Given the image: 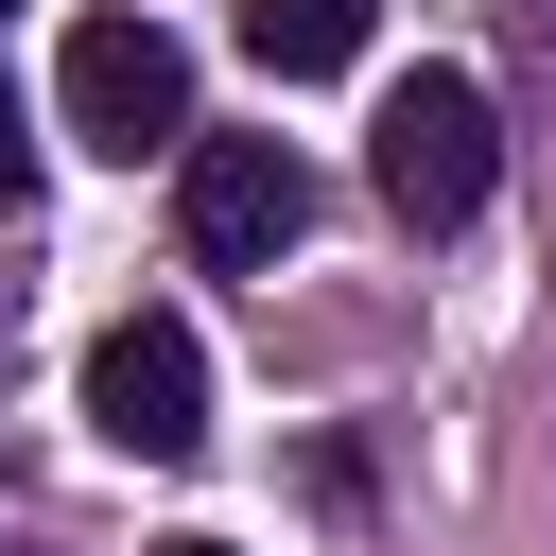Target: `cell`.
<instances>
[{
	"mask_svg": "<svg viewBox=\"0 0 556 556\" xmlns=\"http://www.w3.org/2000/svg\"><path fill=\"white\" fill-rule=\"evenodd\" d=\"M52 104H70L87 156H191V139H208V122H191V52H174L156 17H70Z\"/></svg>",
	"mask_w": 556,
	"mask_h": 556,
	"instance_id": "cell-1",
	"label": "cell"
},
{
	"mask_svg": "<svg viewBox=\"0 0 556 556\" xmlns=\"http://www.w3.org/2000/svg\"><path fill=\"white\" fill-rule=\"evenodd\" d=\"M365 174H382V208H400V226H469V208H486V174H504V139H486V87H469V70H417V87H382V139H365Z\"/></svg>",
	"mask_w": 556,
	"mask_h": 556,
	"instance_id": "cell-2",
	"label": "cell"
},
{
	"mask_svg": "<svg viewBox=\"0 0 556 556\" xmlns=\"http://www.w3.org/2000/svg\"><path fill=\"white\" fill-rule=\"evenodd\" d=\"M87 434L139 452V469H191L208 452V348H191V313H122L87 348Z\"/></svg>",
	"mask_w": 556,
	"mask_h": 556,
	"instance_id": "cell-3",
	"label": "cell"
},
{
	"mask_svg": "<svg viewBox=\"0 0 556 556\" xmlns=\"http://www.w3.org/2000/svg\"><path fill=\"white\" fill-rule=\"evenodd\" d=\"M174 226H191V261L261 278V261L313 226V174H295V139H191V156H174Z\"/></svg>",
	"mask_w": 556,
	"mask_h": 556,
	"instance_id": "cell-4",
	"label": "cell"
},
{
	"mask_svg": "<svg viewBox=\"0 0 556 556\" xmlns=\"http://www.w3.org/2000/svg\"><path fill=\"white\" fill-rule=\"evenodd\" d=\"M365 17L382 0H243V52L278 87H330V70H365Z\"/></svg>",
	"mask_w": 556,
	"mask_h": 556,
	"instance_id": "cell-5",
	"label": "cell"
},
{
	"mask_svg": "<svg viewBox=\"0 0 556 556\" xmlns=\"http://www.w3.org/2000/svg\"><path fill=\"white\" fill-rule=\"evenodd\" d=\"M0 208H35V139H17V87H0Z\"/></svg>",
	"mask_w": 556,
	"mask_h": 556,
	"instance_id": "cell-6",
	"label": "cell"
},
{
	"mask_svg": "<svg viewBox=\"0 0 556 556\" xmlns=\"http://www.w3.org/2000/svg\"><path fill=\"white\" fill-rule=\"evenodd\" d=\"M156 556H226V539H156Z\"/></svg>",
	"mask_w": 556,
	"mask_h": 556,
	"instance_id": "cell-7",
	"label": "cell"
},
{
	"mask_svg": "<svg viewBox=\"0 0 556 556\" xmlns=\"http://www.w3.org/2000/svg\"><path fill=\"white\" fill-rule=\"evenodd\" d=\"M0 17H17V0H0Z\"/></svg>",
	"mask_w": 556,
	"mask_h": 556,
	"instance_id": "cell-8",
	"label": "cell"
}]
</instances>
